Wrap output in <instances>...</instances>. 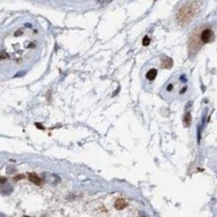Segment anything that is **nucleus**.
<instances>
[{"instance_id": "f8f14e48", "label": "nucleus", "mask_w": 217, "mask_h": 217, "mask_svg": "<svg viewBox=\"0 0 217 217\" xmlns=\"http://www.w3.org/2000/svg\"><path fill=\"white\" fill-rule=\"evenodd\" d=\"M6 181H7V179H6V178H4V177H1V184L4 185V182H6Z\"/></svg>"}, {"instance_id": "20e7f679", "label": "nucleus", "mask_w": 217, "mask_h": 217, "mask_svg": "<svg viewBox=\"0 0 217 217\" xmlns=\"http://www.w3.org/2000/svg\"><path fill=\"white\" fill-rule=\"evenodd\" d=\"M28 179H30L32 182H34L35 185H37V186H40V185H41V179L37 176L36 174H30Z\"/></svg>"}, {"instance_id": "0eeeda50", "label": "nucleus", "mask_w": 217, "mask_h": 217, "mask_svg": "<svg viewBox=\"0 0 217 217\" xmlns=\"http://www.w3.org/2000/svg\"><path fill=\"white\" fill-rule=\"evenodd\" d=\"M126 205H127V203L123 200V199L117 200L116 203H115V207H116L117 210H122V208H124V207H126Z\"/></svg>"}, {"instance_id": "9d476101", "label": "nucleus", "mask_w": 217, "mask_h": 217, "mask_svg": "<svg viewBox=\"0 0 217 217\" xmlns=\"http://www.w3.org/2000/svg\"><path fill=\"white\" fill-rule=\"evenodd\" d=\"M36 127H37V128H40V129H43V125H41V124L36 123Z\"/></svg>"}, {"instance_id": "39448f33", "label": "nucleus", "mask_w": 217, "mask_h": 217, "mask_svg": "<svg viewBox=\"0 0 217 217\" xmlns=\"http://www.w3.org/2000/svg\"><path fill=\"white\" fill-rule=\"evenodd\" d=\"M157 75V71L155 68H151V70L148 71V73L146 74V76L149 80H153Z\"/></svg>"}, {"instance_id": "6e6552de", "label": "nucleus", "mask_w": 217, "mask_h": 217, "mask_svg": "<svg viewBox=\"0 0 217 217\" xmlns=\"http://www.w3.org/2000/svg\"><path fill=\"white\" fill-rule=\"evenodd\" d=\"M190 123H191L190 113L188 112V113L186 114V115H185V116H184V124H185V126H186V127H188V126H189V125H190Z\"/></svg>"}, {"instance_id": "f03ea898", "label": "nucleus", "mask_w": 217, "mask_h": 217, "mask_svg": "<svg viewBox=\"0 0 217 217\" xmlns=\"http://www.w3.org/2000/svg\"><path fill=\"white\" fill-rule=\"evenodd\" d=\"M200 39L202 43H207L212 41L214 39V33L211 28H205L202 30V33L200 35Z\"/></svg>"}, {"instance_id": "1a4fd4ad", "label": "nucleus", "mask_w": 217, "mask_h": 217, "mask_svg": "<svg viewBox=\"0 0 217 217\" xmlns=\"http://www.w3.org/2000/svg\"><path fill=\"white\" fill-rule=\"evenodd\" d=\"M149 43H150V38L148 36H144L143 40H142V45H143V46H148Z\"/></svg>"}, {"instance_id": "f257e3e1", "label": "nucleus", "mask_w": 217, "mask_h": 217, "mask_svg": "<svg viewBox=\"0 0 217 217\" xmlns=\"http://www.w3.org/2000/svg\"><path fill=\"white\" fill-rule=\"evenodd\" d=\"M197 10H195V2H188L185 6L180 8V10L178 12L177 19L179 20L180 24L185 25V24L190 23V21L195 17Z\"/></svg>"}, {"instance_id": "9b49d317", "label": "nucleus", "mask_w": 217, "mask_h": 217, "mask_svg": "<svg viewBox=\"0 0 217 217\" xmlns=\"http://www.w3.org/2000/svg\"><path fill=\"white\" fill-rule=\"evenodd\" d=\"M172 89H173V85H168V86H167V90L169 91V90H172Z\"/></svg>"}, {"instance_id": "7ed1b4c3", "label": "nucleus", "mask_w": 217, "mask_h": 217, "mask_svg": "<svg viewBox=\"0 0 217 217\" xmlns=\"http://www.w3.org/2000/svg\"><path fill=\"white\" fill-rule=\"evenodd\" d=\"M45 177H46V181H47L48 184H51V185H54L57 184L58 181L60 180L59 179V176H57V175H54V174H45Z\"/></svg>"}, {"instance_id": "423d86ee", "label": "nucleus", "mask_w": 217, "mask_h": 217, "mask_svg": "<svg viewBox=\"0 0 217 217\" xmlns=\"http://www.w3.org/2000/svg\"><path fill=\"white\" fill-rule=\"evenodd\" d=\"M162 65H163V67H165V68H169V67H172V65H173V61L170 60L169 58L163 57V59H162Z\"/></svg>"}, {"instance_id": "ddd939ff", "label": "nucleus", "mask_w": 217, "mask_h": 217, "mask_svg": "<svg viewBox=\"0 0 217 217\" xmlns=\"http://www.w3.org/2000/svg\"><path fill=\"white\" fill-rule=\"evenodd\" d=\"M187 90V87H185V88H182V89H181V91H180V94H185V91Z\"/></svg>"}]
</instances>
